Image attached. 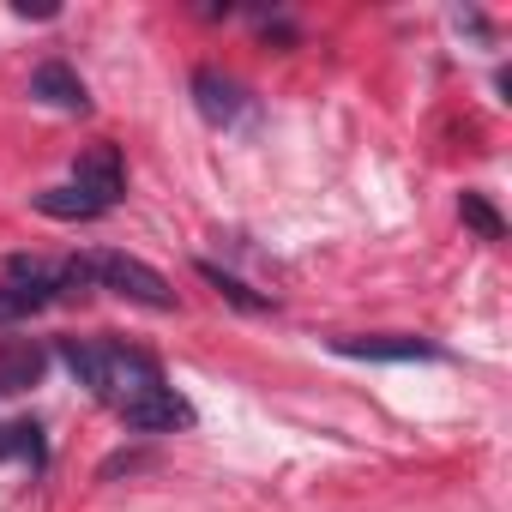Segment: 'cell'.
I'll return each instance as SVG.
<instances>
[{"label": "cell", "mask_w": 512, "mask_h": 512, "mask_svg": "<svg viewBox=\"0 0 512 512\" xmlns=\"http://www.w3.org/2000/svg\"><path fill=\"white\" fill-rule=\"evenodd\" d=\"M199 278H205V284H211V290H217L229 308H241V314H266V308H272L266 296H253L241 278H229V272H223V266H211V260H199Z\"/></svg>", "instance_id": "cell-12"}, {"label": "cell", "mask_w": 512, "mask_h": 512, "mask_svg": "<svg viewBox=\"0 0 512 512\" xmlns=\"http://www.w3.org/2000/svg\"><path fill=\"white\" fill-rule=\"evenodd\" d=\"M61 362H67V374L91 392V398H103V344H85V338H61Z\"/></svg>", "instance_id": "cell-11"}, {"label": "cell", "mask_w": 512, "mask_h": 512, "mask_svg": "<svg viewBox=\"0 0 512 512\" xmlns=\"http://www.w3.org/2000/svg\"><path fill=\"white\" fill-rule=\"evenodd\" d=\"M157 386H163V368H157L145 350H127V344H103V398H109L115 410H127V404L151 398Z\"/></svg>", "instance_id": "cell-2"}, {"label": "cell", "mask_w": 512, "mask_h": 512, "mask_svg": "<svg viewBox=\"0 0 512 512\" xmlns=\"http://www.w3.org/2000/svg\"><path fill=\"white\" fill-rule=\"evenodd\" d=\"M55 302V266L43 260H7V284H0V326H13V320H31Z\"/></svg>", "instance_id": "cell-3"}, {"label": "cell", "mask_w": 512, "mask_h": 512, "mask_svg": "<svg viewBox=\"0 0 512 512\" xmlns=\"http://www.w3.org/2000/svg\"><path fill=\"white\" fill-rule=\"evenodd\" d=\"M121 422H127V428H139V434H175V428H193V404H187L175 386H157L151 398L127 404V410H121Z\"/></svg>", "instance_id": "cell-5"}, {"label": "cell", "mask_w": 512, "mask_h": 512, "mask_svg": "<svg viewBox=\"0 0 512 512\" xmlns=\"http://www.w3.org/2000/svg\"><path fill=\"white\" fill-rule=\"evenodd\" d=\"M31 97L49 103V109H67V115H91V91H85V79L67 61H43L31 73Z\"/></svg>", "instance_id": "cell-6"}, {"label": "cell", "mask_w": 512, "mask_h": 512, "mask_svg": "<svg viewBox=\"0 0 512 512\" xmlns=\"http://www.w3.org/2000/svg\"><path fill=\"white\" fill-rule=\"evenodd\" d=\"M458 217H464V223H470L482 241H506V217H500V211H494L482 193H464V199H458Z\"/></svg>", "instance_id": "cell-14"}, {"label": "cell", "mask_w": 512, "mask_h": 512, "mask_svg": "<svg viewBox=\"0 0 512 512\" xmlns=\"http://www.w3.org/2000/svg\"><path fill=\"white\" fill-rule=\"evenodd\" d=\"M332 350L356 356V362H428V356H440L428 338H398V332H386V338H338Z\"/></svg>", "instance_id": "cell-7"}, {"label": "cell", "mask_w": 512, "mask_h": 512, "mask_svg": "<svg viewBox=\"0 0 512 512\" xmlns=\"http://www.w3.org/2000/svg\"><path fill=\"white\" fill-rule=\"evenodd\" d=\"M37 211H43V217H61V223L103 217V205H97L85 187H73V181H67V187H43V193H37Z\"/></svg>", "instance_id": "cell-10"}, {"label": "cell", "mask_w": 512, "mask_h": 512, "mask_svg": "<svg viewBox=\"0 0 512 512\" xmlns=\"http://www.w3.org/2000/svg\"><path fill=\"white\" fill-rule=\"evenodd\" d=\"M85 266H91V278H97L103 290H115V296H127V302H139V308H151V314H169V308H175L169 278H163L157 266L133 260V253H85Z\"/></svg>", "instance_id": "cell-1"}, {"label": "cell", "mask_w": 512, "mask_h": 512, "mask_svg": "<svg viewBox=\"0 0 512 512\" xmlns=\"http://www.w3.org/2000/svg\"><path fill=\"white\" fill-rule=\"evenodd\" d=\"M0 458H31V464H43V428L37 422H0Z\"/></svg>", "instance_id": "cell-13"}, {"label": "cell", "mask_w": 512, "mask_h": 512, "mask_svg": "<svg viewBox=\"0 0 512 512\" xmlns=\"http://www.w3.org/2000/svg\"><path fill=\"white\" fill-rule=\"evenodd\" d=\"M193 103H199V115H205L211 127H223V121L241 115V85L223 79L217 67H199V73H193Z\"/></svg>", "instance_id": "cell-9"}, {"label": "cell", "mask_w": 512, "mask_h": 512, "mask_svg": "<svg viewBox=\"0 0 512 512\" xmlns=\"http://www.w3.org/2000/svg\"><path fill=\"white\" fill-rule=\"evenodd\" d=\"M73 187H85L103 211L127 193V169H121V151L115 145H91L79 163H73Z\"/></svg>", "instance_id": "cell-4"}, {"label": "cell", "mask_w": 512, "mask_h": 512, "mask_svg": "<svg viewBox=\"0 0 512 512\" xmlns=\"http://www.w3.org/2000/svg\"><path fill=\"white\" fill-rule=\"evenodd\" d=\"M19 19H55L49 0H19Z\"/></svg>", "instance_id": "cell-15"}, {"label": "cell", "mask_w": 512, "mask_h": 512, "mask_svg": "<svg viewBox=\"0 0 512 512\" xmlns=\"http://www.w3.org/2000/svg\"><path fill=\"white\" fill-rule=\"evenodd\" d=\"M49 368V350L31 338H7L0 344V392H31Z\"/></svg>", "instance_id": "cell-8"}]
</instances>
